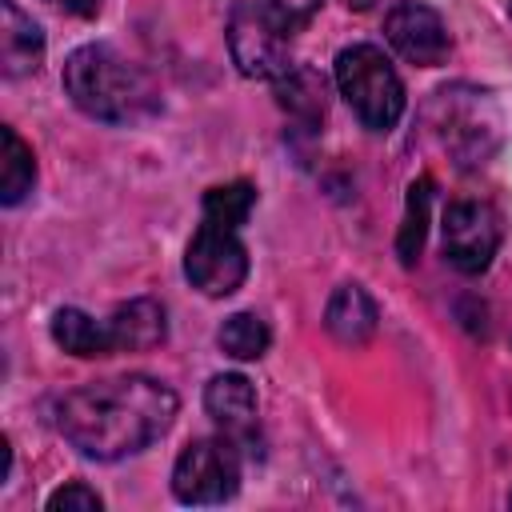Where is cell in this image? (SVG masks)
Listing matches in <instances>:
<instances>
[{
  "label": "cell",
  "mask_w": 512,
  "mask_h": 512,
  "mask_svg": "<svg viewBox=\"0 0 512 512\" xmlns=\"http://www.w3.org/2000/svg\"><path fill=\"white\" fill-rule=\"evenodd\" d=\"M176 392L156 376H112L68 392L56 404L60 436L88 460H120L160 440L176 420Z\"/></svg>",
  "instance_id": "1"
},
{
  "label": "cell",
  "mask_w": 512,
  "mask_h": 512,
  "mask_svg": "<svg viewBox=\"0 0 512 512\" xmlns=\"http://www.w3.org/2000/svg\"><path fill=\"white\" fill-rule=\"evenodd\" d=\"M64 92L104 124H136L160 108L152 76L112 44H84L64 60Z\"/></svg>",
  "instance_id": "2"
},
{
  "label": "cell",
  "mask_w": 512,
  "mask_h": 512,
  "mask_svg": "<svg viewBox=\"0 0 512 512\" xmlns=\"http://www.w3.org/2000/svg\"><path fill=\"white\" fill-rule=\"evenodd\" d=\"M336 88L372 132H388L404 112V84L376 44H352L336 56Z\"/></svg>",
  "instance_id": "3"
},
{
  "label": "cell",
  "mask_w": 512,
  "mask_h": 512,
  "mask_svg": "<svg viewBox=\"0 0 512 512\" xmlns=\"http://www.w3.org/2000/svg\"><path fill=\"white\" fill-rule=\"evenodd\" d=\"M228 52L236 68L252 80H280L292 60H288V28L260 4L244 0L228 16Z\"/></svg>",
  "instance_id": "4"
},
{
  "label": "cell",
  "mask_w": 512,
  "mask_h": 512,
  "mask_svg": "<svg viewBox=\"0 0 512 512\" xmlns=\"http://www.w3.org/2000/svg\"><path fill=\"white\" fill-rule=\"evenodd\" d=\"M240 488V444L228 436L192 440L176 468H172V492L184 504H224Z\"/></svg>",
  "instance_id": "5"
},
{
  "label": "cell",
  "mask_w": 512,
  "mask_h": 512,
  "mask_svg": "<svg viewBox=\"0 0 512 512\" xmlns=\"http://www.w3.org/2000/svg\"><path fill=\"white\" fill-rule=\"evenodd\" d=\"M184 276L204 296H232L248 276V248L240 244L236 228L200 220V228L184 252Z\"/></svg>",
  "instance_id": "6"
},
{
  "label": "cell",
  "mask_w": 512,
  "mask_h": 512,
  "mask_svg": "<svg viewBox=\"0 0 512 512\" xmlns=\"http://www.w3.org/2000/svg\"><path fill=\"white\" fill-rule=\"evenodd\" d=\"M500 212L488 200H456L444 212V256L452 268L476 276L500 248Z\"/></svg>",
  "instance_id": "7"
},
{
  "label": "cell",
  "mask_w": 512,
  "mask_h": 512,
  "mask_svg": "<svg viewBox=\"0 0 512 512\" xmlns=\"http://www.w3.org/2000/svg\"><path fill=\"white\" fill-rule=\"evenodd\" d=\"M384 40L396 48V56H404L416 68H436L448 60V28L440 20L436 8L420 4V0H400L388 16H384Z\"/></svg>",
  "instance_id": "8"
},
{
  "label": "cell",
  "mask_w": 512,
  "mask_h": 512,
  "mask_svg": "<svg viewBox=\"0 0 512 512\" xmlns=\"http://www.w3.org/2000/svg\"><path fill=\"white\" fill-rule=\"evenodd\" d=\"M204 408L228 440L252 444V436H256V392L244 376H236V372L212 376L208 388H204Z\"/></svg>",
  "instance_id": "9"
},
{
  "label": "cell",
  "mask_w": 512,
  "mask_h": 512,
  "mask_svg": "<svg viewBox=\"0 0 512 512\" xmlns=\"http://www.w3.org/2000/svg\"><path fill=\"white\" fill-rule=\"evenodd\" d=\"M376 324H380V308L376 300L360 288V284H340L324 308V328L332 340L348 344V348H360L376 336Z\"/></svg>",
  "instance_id": "10"
},
{
  "label": "cell",
  "mask_w": 512,
  "mask_h": 512,
  "mask_svg": "<svg viewBox=\"0 0 512 512\" xmlns=\"http://www.w3.org/2000/svg\"><path fill=\"white\" fill-rule=\"evenodd\" d=\"M44 32L32 16L16 8V0H0V68L4 76H28L40 68Z\"/></svg>",
  "instance_id": "11"
},
{
  "label": "cell",
  "mask_w": 512,
  "mask_h": 512,
  "mask_svg": "<svg viewBox=\"0 0 512 512\" xmlns=\"http://www.w3.org/2000/svg\"><path fill=\"white\" fill-rule=\"evenodd\" d=\"M108 332H112L116 352H148V348L164 344L168 320L152 296H136L128 304H116V312L108 316Z\"/></svg>",
  "instance_id": "12"
},
{
  "label": "cell",
  "mask_w": 512,
  "mask_h": 512,
  "mask_svg": "<svg viewBox=\"0 0 512 512\" xmlns=\"http://www.w3.org/2000/svg\"><path fill=\"white\" fill-rule=\"evenodd\" d=\"M52 340L72 352V356H112V332H108V320H92L88 312L80 308H60L52 316Z\"/></svg>",
  "instance_id": "13"
},
{
  "label": "cell",
  "mask_w": 512,
  "mask_h": 512,
  "mask_svg": "<svg viewBox=\"0 0 512 512\" xmlns=\"http://www.w3.org/2000/svg\"><path fill=\"white\" fill-rule=\"evenodd\" d=\"M276 100H280V108H284L296 124L316 128V124L324 120V80H320V72L292 64V68L276 80Z\"/></svg>",
  "instance_id": "14"
},
{
  "label": "cell",
  "mask_w": 512,
  "mask_h": 512,
  "mask_svg": "<svg viewBox=\"0 0 512 512\" xmlns=\"http://www.w3.org/2000/svg\"><path fill=\"white\" fill-rule=\"evenodd\" d=\"M0 140H4V164H0V200L4 204H20L28 192H32V180H36V160H32V148L16 136V128H0Z\"/></svg>",
  "instance_id": "15"
},
{
  "label": "cell",
  "mask_w": 512,
  "mask_h": 512,
  "mask_svg": "<svg viewBox=\"0 0 512 512\" xmlns=\"http://www.w3.org/2000/svg\"><path fill=\"white\" fill-rule=\"evenodd\" d=\"M428 208H432V176H420L412 180L408 188V204H404V224H400V236H396V252H400V264H416L420 248H424V232H428Z\"/></svg>",
  "instance_id": "16"
},
{
  "label": "cell",
  "mask_w": 512,
  "mask_h": 512,
  "mask_svg": "<svg viewBox=\"0 0 512 512\" xmlns=\"http://www.w3.org/2000/svg\"><path fill=\"white\" fill-rule=\"evenodd\" d=\"M220 348L232 356V360H260L272 344V332L268 324L256 316V312H232L224 324H220Z\"/></svg>",
  "instance_id": "17"
},
{
  "label": "cell",
  "mask_w": 512,
  "mask_h": 512,
  "mask_svg": "<svg viewBox=\"0 0 512 512\" xmlns=\"http://www.w3.org/2000/svg\"><path fill=\"white\" fill-rule=\"evenodd\" d=\"M252 204H256V188L248 180L216 184L204 192V220L220 228H240L252 216Z\"/></svg>",
  "instance_id": "18"
},
{
  "label": "cell",
  "mask_w": 512,
  "mask_h": 512,
  "mask_svg": "<svg viewBox=\"0 0 512 512\" xmlns=\"http://www.w3.org/2000/svg\"><path fill=\"white\" fill-rule=\"evenodd\" d=\"M48 508H52V512H60V508H64V512H100V496H96V488L72 480V484H64L60 492L48 496Z\"/></svg>",
  "instance_id": "19"
},
{
  "label": "cell",
  "mask_w": 512,
  "mask_h": 512,
  "mask_svg": "<svg viewBox=\"0 0 512 512\" xmlns=\"http://www.w3.org/2000/svg\"><path fill=\"white\" fill-rule=\"evenodd\" d=\"M260 4H264V8H268V12H272L288 32H292V28H300V24L320 8V0H260Z\"/></svg>",
  "instance_id": "20"
},
{
  "label": "cell",
  "mask_w": 512,
  "mask_h": 512,
  "mask_svg": "<svg viewBox=\"0 0 512 512\" xmlns=\"http://www.w3.org/2000/svg\"><path fill=\"white\" fill-rule=\"evenodd\" d=\"M48 4L60 8V12H68V16H96L104 0H48Z\"/></svg>",
  "instance_id": "21"
},
{
  "label": "cell",
  "mask_w": 512,
  "mask_h": 512,
  "mask_svg": "<svg viewBox=\"0 0 512 512\" xmlns=\"http://www.w3.org/2000/svg\"><path fill=\"white\" fill-rule=\"evenodd\" d=\"M348 8H356V12H364V8H372V0H344Z\"/></svg>",
  "instance_id": "22"
},
{
  "label": "cell",
  "mask_w": 512,
  "mask_h": 512,
  "mask_svg": "<svg viewBox=\"0 0 512 512\" xmlns=\"http://www.w3.org/2000/svg\"><path fill=\"white\" fill-rule=\"evenodd\" d=\"M508 16H512V0H508Z\"/></svg>",
  "instance_id": "23"
}]
</instances>
